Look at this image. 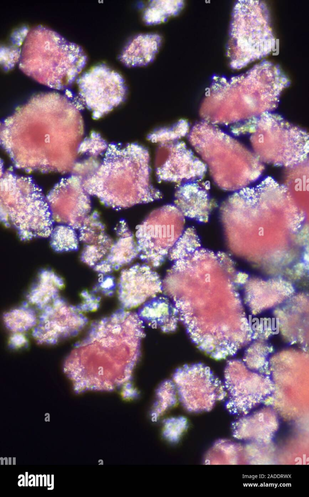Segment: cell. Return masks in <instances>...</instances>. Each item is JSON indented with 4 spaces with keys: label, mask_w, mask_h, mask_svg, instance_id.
I'll list each match as a JSON object with an SVG mask.
<instances>
[{
    "label": "cell",
    "mask_w": 309,
    "mask_h": 497,
    "mask_svg": "<svg viewBox=\"0 0 309 497\" xmlns=\"http://www.w3.org/2000/svg\"><path fill=\"white\" fill-rule=\"evenodd\" d=\"M290 83L279 67L268 61L229 80L217 77L201 105V116L213 125L232 126L271 112Z\"/></svg>",
    "instance_id": "cell-1"
},
{
    "label": "cell",
    "mask_w": 309,
    "mask_h": 497,
    "mask_svg": "<svg viewBox=\"0 0 309 497\" xmlns=\"http://www.w3.org/2000/svg\"><path fill=\"white\" fill-rule=\"evenodd\" d=\"M87 59L80 46L47 27L38 25L29 30L18 65L23 73L38 83L62 90L77 79Z\"/></svg>",
    "instance_id": "cell-2"
},
{
    "label": "cell",
    "mask_w": 309,
    "mask_h": 497,
    "mask_svg": "<svg viewBox=\"0 0 309 497\" xmlns=\"http://www.w3.org/2000/svg\"><path fill=\"white\" fill-rule=\"evenodd\" d=\"M188 139L208 166L216 184L223 189L247 187L263 172L264 166L253 151L215 125L204 120L197 122Z\"/></svg>",
    "instance_id": "cell-3"
},
{
    "label": "cell",
    "mask_w": 309,
    "mask_h": 497,
    "mask_svg": "<svg viewBox=\"0 0 309 497\" xmlns=\"http://www.w3.org/2000/svg\"><path fill=\"white\" fill-rule=\"evenodd\" d=\"M230 129L235 136L250 135L253 151L262 163L293 167L308 159V133L278 114L264 113Z\"/></svg>",
    "instance_id": "cell-4"
},
{
    "label": "cell",
    "mask_w": 309,
    "mask_h": 497,
    "mask_svg": "<svg viewBox=\"0 0 309 497\" xmlns=\"http://www.w3.org/2000/svg\"><path fill=\"white\" fill-rule=\"evenodd\" d=\"M276 46L269 12L263 1H236L230 24L227 54L233 69L269 55Z\"/></svg>",
    "instance_id": "cell-5"
},
{
    "label": "cell",
    "mask_w": 309,
    "mask_h": 497,
    "mask_svg": "<svg viewBox=\"0 0 309 497\" xmlns=\"http://www.w3.org/2000/svg\"><path fill=\"white\" fill-rule=\"evenodd\" d=\"M185 216L173 204L152 212L137 227L139 257L152 268L160 266L184 231Z\"/></svg>",
    "instance_id": "cell-6"
},
{
    "label": "cell",
    "mask_w": 309,
    "mask_h": 497,
    "mask_svg": "<svg viewBox=\"0 0 309 497\" xmlns=\"http://www.w3.org/2000/svg\"><path fill=\"white\" fill-rule=\"evenodd\" d=\"M78 95L95 116L111 110L125 99L127 91L125 81L118 72L104 64L95 65L77 79Z\"/></svg>",
    "instance_id": "cell-7"
},
{
    "label": "cell",
    "mask_w": 309,
    "mask_h": 497,
    "mask_svg": "<svg viewBox=\"0 0 309 497\" xmlns=\"http://www.w3.org/2000/svg\"><path fill=\"white\" fill-rule=\"evenodd\" d=\"M156 174L159 181L182 183L200 182L207 171L205 163L183 141L165 143L159 149Z\"/></svg>",
    "instance_id": "cell-8"
},
{
    "label": "cell",
    "mask_w": 309,
    "mask_h": 497,
    "mask_svg": "<svg viewBox=\"0 0 309 497\" xmlns=\"http://www.w3.org/2000/svg\"><path fill=\"white\" fill-rule=\"evenodd\" d=\"M158 274L147 264H135L123 269L118 283V293L122 306L130 309L144 303L162 292Z\"/></svg>",
    "instance_id": "cell-9"
},
{
    "label": "cell",
    "mask_w": 309,
    "mask_h": 497,
    "mask_svg": "<svg viewBox=\"0 0 309 497\" xmlns=\"http://www.w3.org/2000/svg\"><path fill=\"white\" fill-rule=\"evenodd\" d=\"M277 413L270 406H263L241 415L232 425L235 439L258 445L270 443L279 427Z\"/></svg>",
    "instance_id": "cell-10"
},
{
    "label": "cell",
    "mask_w": 309,
    "mask_h": 497,
    "mask_svg": "<svg viewBox=\"0 0 309 497\" xmlns=\"http://www.w3.org/2000/svg\"><path fill=\"white\" fill-rule=\"evenodd\" d=\"M176 382L180 401L183 406L190 412L210 411L216 401L223 399L225 396L223 387L217 383Z\"/></svg>",
    "instance_id": "cell-11"
},
{
    "label": "cell",
    "mask_w": 309,
    "mask_h": 497,
    "mask_svg": "<svg viewBox=\"0 0 309 497\" xmlns=\"http://www.w3.org/2000/svg\"><path fill=\"white\" fill-rule=\"evenodd\" d=\"M174 203L184 216L201 222L207 219L211 207L207 189L199 182L180 184L175 192Z\"/></svg>",
    "instance_id": "cell-12"
},
{
    "label": "cell",
    "mask_w": 309,
    "mask_h": 497,
    "mask_svg": "<svg viewBox=\"0 0 309 497\" xmlns=\"http://www.w3.org/2000/svg\"><path fill=\"white\" fill-rule=\"evenodd\" d=\"M161 43L162 38L157 33L137 34L127 42L119 59L130 67L146 66L154 59Z\"/></svg>",
    "instance_id": "cell-13"
},
{
    "label": "cell",
    "mask_w": 309,
    "mask_h": 497,
    "mask_svg": "<svg viewBox=\"0 0 309 497\" xmlns=\"http://www.w3.org/2000/svg\"><path fill=\"white\" fill-rule=\"evenodd\" d=\"M176 309L167 297L155 296L143 304L137 315L142 324L169 331L175 328Z\"/></svg>",
    "instance_id": "cell-14"
},
{
    "label": "cell",
    "mask_w": 309,
    "mask_h": 497,
    "mask_svg": "<svg viewBox=\"0 0 309 497\" xmlns=\"http://www.w3.org/2000/svg\"><path fill=\"white\" fill-rule=\"evenodd\" d=\"M184 5L182 0L150 1L144 10L143 20L147 25L161 23L178 14Z\"/></svg>",
    "instance_id": "cell-15"
},
{
    "label": "cell",
    "mask_w": 309,
    "mask_h": 497,
    "mask_svg": "<svg viewBox=\"0 0 309 497\" xmlns=\"http://www.w3.org/2000/svg\"><path fill=\"white\" fill-rule=\"evenodd\" d=\"M199 240L195 229L188 227L170 250L168 257L171 262L185 258L198 249Z\"/></svg>",
    "instance_id": "cell-16"
},
{
    "label": "cell",
    "mask_w": 309,
    "mask_h": 497,
    "mask_svg": "<svg viewBox=\"0 0 309 497\" xmlns=\"http://www.w3.org/2000/svg\"><path fill=\"white\" fill-rule=\"evenodd\" d=\"M189 132V123L186 120L182 119L172 127L155 132L150 135L149 138L153 141L172 142L185 136Z\"/></svg>",
    "instance_id": "cell-17"
},
{
    "label": "cell",
    "mask_w": 309,
    "mask_h": 497,
    "mask_svg": "<svg viewBox=\"0 0 309 497\" xmlns=\"http://www.w3.org/2000/svg\"><path fill=\"white\" fill-rule=\"evenodd\" d=\"M176 402V393L173 383H165L158 391L157 399L154 406L153 415L155 417L160 416Z\"/></svg>",
    "instance_id": "cell-18"
},
{
    "label": "cell",
    "mask_w": 309,
    "mask_h": 497,
    "mask_svg": "<svg viewBox=\"0 0 309 497\" xmlns=\"http://www.w3.org/2000/svg\"><path fill=\"white\" fill-rule=\"evenodd\" d=\"M187 428V421L183 417L168 419L165 423L164 435L171 441H177Z\"/></svg>",
    "instance_id": "cell-19"
}]
</instances>
